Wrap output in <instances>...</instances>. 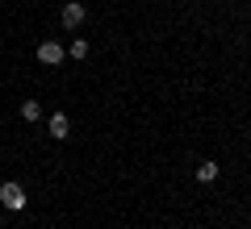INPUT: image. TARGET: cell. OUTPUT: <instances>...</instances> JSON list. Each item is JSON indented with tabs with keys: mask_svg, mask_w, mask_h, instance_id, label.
Wrapping results in <instances>:
<instances>
[{
	"mask_svg": "<svg viewBox=\"0 0 251 229\" xmlns=\"http://www.w3.org/2000/svg\"><path fill=\"white\" fill-rule=\"evenodd\" d=\"M0 204H4L9 212L25 208V192H21V184H13V179H9V184H0Z\"/></svg>",
	"mask_w": 251,
	"mask_h": 229,
	"instance_id": "cell-1",
	"label": "cell"
},
{
	"mask_svg": "<svg viewBox=\"0 0 251 229\" xmlns=\"http://www.w3.org/2000/svg\"><path fill=\"white\" fill-rule=\"evenodd\" d=\"M21 117H25V121H38V117H42V104H38V100H25V104H21Z\"/></svg>",
	"mask_w": 251,
	"mask_h": 229,
	"instance_id": "cell-7",
	"label": "cell"
},
{
	"mask_svg": "<svg viewBox=\"0 0 251 229\" xmlns=\"http://www.w3.org/2000/svg\"><path fill=\"white\" fill-rule=\"evenodd\" d=\"M197 179H201V184H214V179H218V163H201V167H197Z\"/></svg>",
	"mask_w": 251,
	"mask_h": 229,
	"instance_id": "cell-5",
	"label": "cell"
},
{
	"mask_svg": "<svg viewBox=\"0 0 251 229\" xmlns=\"http://www.w3.org/2000/svg\"><path fill=\"white\" fill-rule=\"evenodd\" d=\"M67 54H72L75 62H80V59H88V42H84V38H75V42L67 46Z\"/></svg>",
	"mask_w": 251,
	"mask_h": 229,
	"instance_id": "cell-6",
	"label": "cell"
},
{
	"mask_svg": "<svg viewBox=\"0 0 251 229\" xmlns=\"http://www.w3.org/2000/svg\"><path fill=\"white\" fill-rule=\"evenodd\" d=\"M38 59H42L46 67H59V62L67 59V50H63L59 42H42V46H38Z\"/></svg>",
	"mask_w": 251,
	"mask_h": 229,
	"instance_id": "cell-3",
	"label": "cell"
},
{
	"mask_svg": "<svg viewBox=\"0 0 251 229\" xmlns=\"http://www.w3.org/2000/svg\"><path fill=\"white\" fill-rule=\"evenodd\" d=\"M84 17H88V9H84L80 0H67V4H63V25H67V29H80Z\"/></svg>",
	"mask_w": 251,
	"mask_h": 229,
	"instance_id": "cell-2",
	"label": "cell"
},
{
	"mask_svg": "<svg viewBox=\"0 0 251 229\" xmlns=\"http://www.w3.org/2000/svg\"><path fill=\"white\" fill-rule=\"evenodd\" d=\"M46 133H50L54 142H63L67 133H72V121H67V113H54L50 121H46Z\"/></svg>",
	"mask_w": 251,
	"mask_h": 229,
	"instance_id": "cell-4",
	"label": "cell"
}]
</instances>
